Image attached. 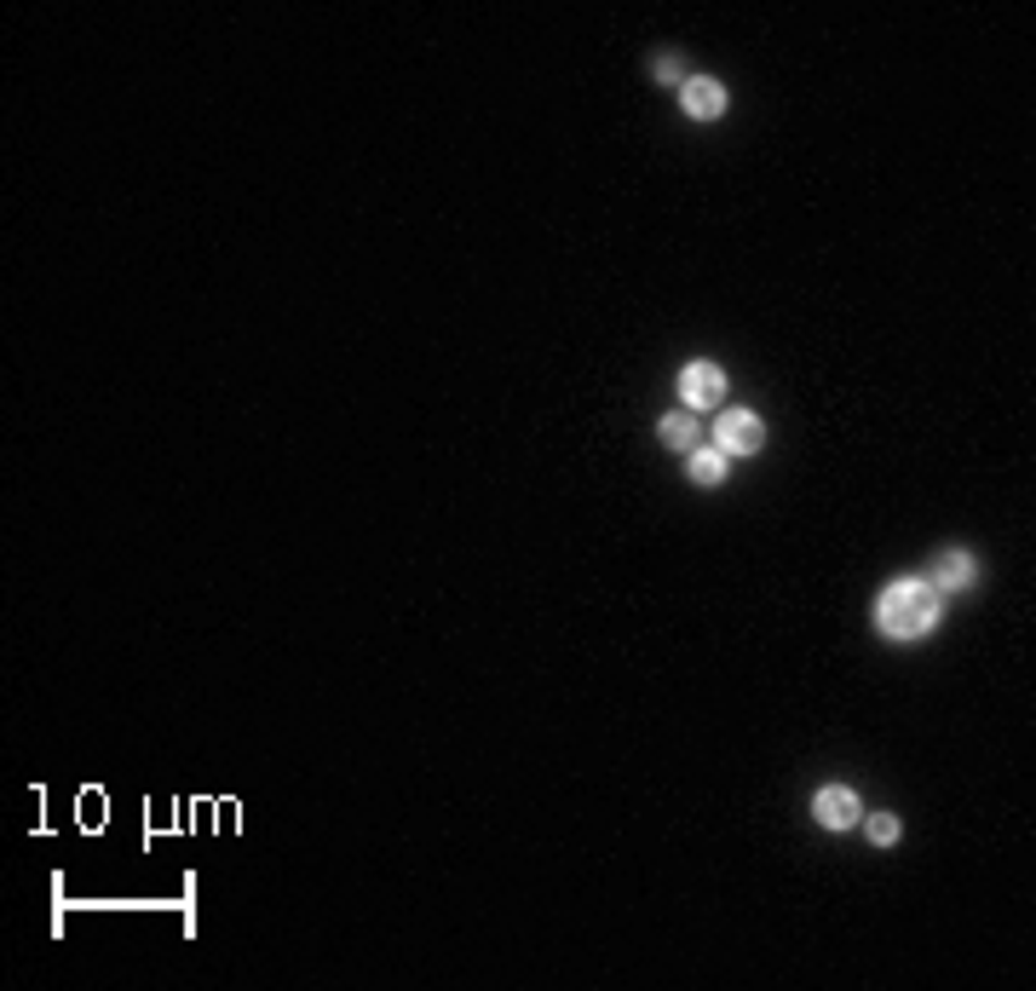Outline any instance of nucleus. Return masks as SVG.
<instances>
[{"instance_id":"f257e3e1","label":"nucleus","mask_w":1036,"mask_h":991,"mask_svg":"<svg viewBox=\"0 0 1036 991\" xmlns=\"http://www.w3.org/2000/svg\"><path fill=\"white\" fill-rule=\"evenodd\" d=\"M876 623L892 640L927 635L933 623H939V589H933V582H892V589L881 594V605H876Z\"/></svg>"},{"instance_id":"f03ea898","label":"nucleus","mask_w":1036,"mask_h":991,"mask_svg":"<svg viewBox=\"0 0 1036 991\" xmlns=\"http://www.w3.org/2000/svg\"><path fill=\"white\" fill-rule=\"evenodd\" d=\"M760 438H766V427H760L748 410H726V415L715 421V450H720V456H755Z\"/></svg>"},{"instance_id":"7ed1b4c3","label":"nucleus","mask_w":1036,"mask_h":991,"mask_svg":"<svg viewBox=\"0 0 1036 991\" xmlns=\"http://www.w3.org/2000/svg\"><path fill=\"white\" fill-rule=\"evenodd\" d=\"M680 392H685L691 410H708V403L726 398V375L715 370V363H691V370L680 375Z\"/></svg>"},{"instance_id":"20e7f679","label":"nucleus","mask_w":1036,"mask_h":991,"mask_svg":"<svg viewBox=\"0 0 1036 991\" xmlns=\"http://www.w3.org/2000/svg\"><path fill=\"white\" fill-rule=\"evenodd\" d=\"M818 824L824 831H846V824H858V796L846 790V784H829V790H818Z\"/></svg>"},{"instance_id":"39448f33","label":"nucleus","mask_w":1036,"mask_h":991,"mask_svg":"<svg viewBox=\"0 0 1036 991\" xmlns=\"http://www.w3.org/2000/svg\"><path fill=\"white\" fill-rule=\"evenodd\" d=\"M685 110L697 121H715L726 110V87H720V81H708V75H691L685 81Z\"/></svg>"},{"instance_id":"423d86ee","label":"nucleus","mask_w":1036,"mask_h":991,"mask_svg":"<svg viewBox=\"0 0 1036 991\" xmlns=\"http://www.w3.org/2000/svg\"><path fill=\"white\" fill-rule=\"evenodd\" d=\"M662 438L674 444V450H703V421L691 410H674V415H662Z\"/></svg>"},{"instance_id":"0eeeda50","label":"nucleus","mask_w":1036,"mask_h":991,"mask_svg":"<svg viewBox=\"0 0 1036 991\" xmlns=\"http://www.w3.org/2000/svg\"><path fill=\"white\" fill-rule=\"evenodd\" d=\"M933 589H973V559L962 548H950L939 565H933Z\"/></svg>"},{"instance_id":"6e6552de","label":"nucleus","mask_w":1036,"mask_h":991,"mask_svg":"<svg viewBox=\"0 0 1036 991\" xmlns=\"http://www.w3.org/2000/svg\"><path fill=\"white\" fill-rule=\"evenodd\" d=\"M691 479H697V484H720L726 479V456L720 450H691Z\"/></svg>"},{"instance_id":"1a4fd4ad","label":"nucleus","mask_w":1036,"mask_h":991,"mask_svg":"<svg viewBox=\"0 0 1036 991\" xmlns=\"http://www.w3.org/2000/svg\"><path fill=\"white\" fill-rule=\"evenodd\" d=\"M864 831H869V842H876V847H887V842H899V819H892V813H876V819L864 824Z\"/></svg>"}]
</instances>
